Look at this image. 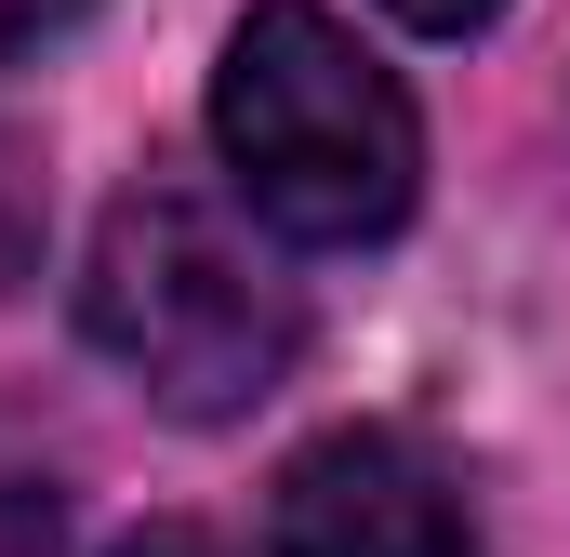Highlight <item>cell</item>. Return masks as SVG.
I'll use <instances>...</instances> for the list:
<instances>
[{"label":"cell","instance_id":"obj_5","mask_svg":"<svg viewBox=\"0 0 570 557\" xmlns=\"http://www.w3.org/2000/svg\"><path fill=\"white\" fill-rule=\"evenodd\" d=\"M120 557H226V545H199V531H146V545H120Z\"/></svg>","mask_w":570,"mask_h":557},{"label":"cell","instance_id":"obj_4","mask_svg":"<svg viewBox=\"0 0 570 557\" xmlns=\"http://www.w3.org/2000/svg\"><path fill=\"white\" fill-rule=\"evenodd\" d=\"M385 13H399V27H425V40H478L504 0H385Z\"/></svg>","mask_w":570,"mask_h":557},{"label":"cell","instance_id":"obj_1","mask_svg":"<svg viewBox=\"0 0 570 557\" xmlns=\"http://www.w3.org/2000/svg\"><path fill=\"white\" fill-rule=\"evenodd\" d=\"M213 146H226L239 199L305 253L385 240L425 186L412 94L358 53V27L332 0H253L239 13V40L213 67Z\"/></svg>","mask_w":570,"mask_h":557},{"label":"cell","instance_id":"obj_2","mask_svg":"<svg viewBox=\"0 0 570 557\" xmlns=\"http://www.w3.org/2000/svg\"><path fill=\"white\" fill-rule=\"evenodd\" d=\"M80 332H94L173 424H239L292 372L305 305H292V278L226 226V199L146 173V186L107 199V226H94Z\"/></svg>","mask_w":570,"mask_h":557},{"label":"cell","instance_id":"obj_3","mask_svg":"<svg viewBox=\"0 0 570 557\" xmlns=\"http://www.w3.org/2000/svg\"><path fill=\"white\" fill-rule=\"evenodd\" d=\"M266 557H478V505L412 424H332L266 491Z\"/></svg>","mask_w":570,"mask_h":557}]
</instances>
